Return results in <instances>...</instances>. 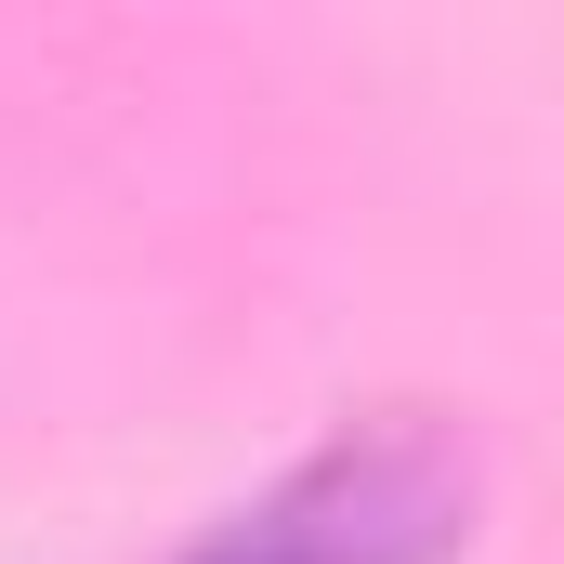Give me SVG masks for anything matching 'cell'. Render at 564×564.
Instances as JSON below:
<instances>
[{"label": "cell", "instance_id": "1", "mask_svg": "<svg viewBox=\"0 0 564 564\" xmlns=\"http://www.w3.org/2000/svg\"><path fill=\"white\" fill-rule=\"evenodd\" d=\"M486 525V446L446 408H368L276 486L210 512L171 564H459Z\"/></svg>", "mask_w": 564, "mask_h": 564}]
</instances>
